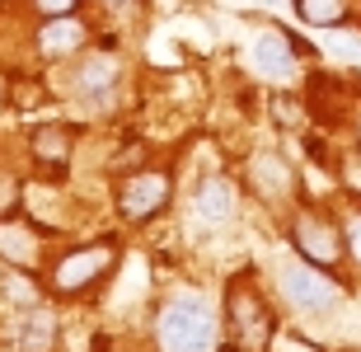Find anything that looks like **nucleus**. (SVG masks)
I'll use <instances>...</instances> for the list:
<instances>
[{"label":"nucleus","mask_w":361,"mask_h":352,"mask_svg":"<svg viewBox=\"0 0 361 352\" xmlns=\"http://www.w3.org/2000/svg\"><path fill=\"white\" fill-rule=\"evenodd\" d=\"M281 296L291 301L295 310L319 315L343 301V286L329 277V268L310 263V258H295V263H281Z\"/></svg>","instance_id":"7ed1b4c3"},{"label":"nucleus","mask_w":361,"mask_h":352,"mask_svg":"<svg viewBox=\"0 0 361 352\" xmlns=\"http://www.w3.org/2000/svg\"><path fill=\"white\" fill-rule=\"evenodd\" d=\"M272 113H277V122H291V127H300V109H295L291 99H272Z\"/></svg>","instance_id":"a211bd4d"},{"label":"nucleus","mask_w":361,"mask_h":352,"mask_svg":"<svg viewBox=\"0 0 361 352\" xmlns=\"http://www.w3.org/2000/svg\"><path fill=\"white\" fill-rule=\"evenodd\" d=\"M38 5V14H47V19H61V14H71L80 0H33Z\"/></svg>","instance_id":"dca6fc26"},{"label":"nucleus","mask_w":361,"mask_h":352,"mask_svg":"<svg viewBox=\"0 0 361 352\" xmlns=\"http://www.w3.org/2000/svg\"><path fill=\"white\" fill-rule=\"evenodd\" d=\"M85 47V24L80 19H71V14H61V19H47V24L38 28V52L42 56H71Z\"/></svg>","instance_id":"1a4fd4ad"},{"label":"nucleus","mask_w":361,"mask_h":352,"mask_svg":"<svg viewBox=\"0 0 361 352\" xmlns=\"http://www.w3.org/2000/svg\"><path fill=\"white\" fill-rule=\"evenodd\" d=\"M113 244H90V249H71L61 263L52 268V286L61 291V296H75V291H85L90 282H99L108 268H113Z\"/></svg>","instance_id":"423d86ee"},{"label":"nucleus","mask_w":361,"mask_h":352,"mask_svg":"<svg viewBox=\"0 0 361 352\" xmlns=\"http://www.w3.org/2000/svg\"><path fill=\"white\" fill-rule=\"evenodd\" d=\"M291 244H295V254H300V258L319 263V268H334L338 258L348 254V240H343V231H338L329 217H319V212H300V217H295Z\"/></svg>","instance_id":"39448f33"},{"label":"nucleus","mask_w":361,"mask_h":352,"mask_svg":"<svg viewBox=\"0 0 361 352\" xmlns=\"http://www.w3.org/2000/svg\"><path fill=\"white\" fill-rule=\"evenodd\" d=\"M295 14L305 24H319V28H338L348 19V0H295Z\"/></svg>","instance_id":"4468645a"},{"label":"nucleus","mask_w":361,"mask_h":352,"mask_svg":"<svg viewBox=\"0 0 361 352\" xmlns=\"http://www.w3.org/2000/svg\"><path fill=\"white\" fill-rule=\"evenodd\" d=\"M343 240H348V254L361 263V217H352L348 226H343Z\"/></svg>","instance_id":"f3484780"},{"label":"nucleus","mask_w":361,"mask_h":352,"mask_svg":"<svg viewBox=\"0 0 361 352\" xmlns=\"http://www.w3.org/2000/svg\"><path fill=\"white\" fill-rule=\"evenodd\" d=\"M226 329L244 352H263L272 343L268 301H263V291L249 282V272H240V277L226 286Z\"/></svg>","instance_id":"f03ea898"},{"label":"nucleus","mask_w":361,"mask_h":352,"mask_svg":"<svg viewBox=\"0 0 361 352\" xmlns=\"http://www.w3.org/2000/svg\"><path fill=\"white\" fill-rule=\"evenodd\" d=\"M235 207H240V193H235L230 178H207L197 188V217L207 221V226H226V221L235 217Z\"/></svg>","instance_id":"6e6552de"},{"label":"nucleus","mask_w":361,"mask_h":352,"mask_svg":"<svg viewBox=\"0 0 361 352\" xmlns=\"http://www.w3.org/2000/svg\"><path fill=\"white\" fill-rule=\"evenodd\" d=\"M33 155L47 160V164H66L71 160V132H66V127H56V122L38 127V132H33Z\"/></svg>","instance_id":"f8f14e48"},{"label":"nucleus","mask_w":361,"mask_h":352,"mask_svg":"<svg viewBox=\"0 0 361 352\" xmlns=\"http://www.w3.org/2000/svg\"><path fill=\"white\" fill-rule=\"evenodd\" d=\"M249 174H254V183L268 193V198H281V193H291V169H286V160H277V155H254Z\"/></svg>","instance_id":"9d476101"},{"label":"nucleus","mask_w":361,"mask_h":352,"mask_svg":"<svg viewBox=\"0 0 361 352\" xmlns=\"http://www.w3.org/2000/svg\"><path fill=\"white\" fill-rule=\"evenodd\" d=\"M254 66L263 71V75H272V80H286L295 71V42L286 38V33H277V28L258 33L254 38Z\"/></svg>","instance_id":"0eeeda50"},{"label":"nucleus","mask_w":361,"mask_h":352,"mask_svg":"<svg viewBox=\"0 0 361 352\" xmlns=\"http://www.w3.org/2000/svg\"><path fill=\"white\" fill-rule=\"evenodd\" d=\"M169 193H174L169 174H160V169H136V174H127L118 183V212L127 221H150L169 207Z\"/></svg>","instance_id":"20e7f679"},{"label":"nucleus","mask_w":361,"mask_h":352,"mask_svg":"<svg viewBox=\"0 0 361 352\" xmlns=\"http://www.w3.org/2000/svg\"><path fill=\"white\" fill-rule=\"evenodd\" d=\"M0 254L28 263V258H33V240H28L24 231H14V226H0Z\"/></svg>","instance_id":"2eb2a0df"},{"label":"nucleus","mask_w":361,"mask_h":352,"mask_svg":"<svg viewBox=\"0 0 361 352\" xmlns=\"http://www.w3.org/2000/svg\"><path fill=\"white\" fill-rule=\"evenodd\" d=\"M56 343V320L47 310H28V324L19 334V348L24 352H47Z\"/></svg>","instance_id":"ddd939ff"},{"label":"nucleus","mask_w":361,"mask_h":352,"mask_svg":"<svg viewBox=\"0 0 361 352\" xmlns=\"http://www.w3.org/2000/svg\"><path fill=\"white\" fill-rule=\"evenodd\" d=\"M75 85H80V95H108L118 85V61L113 56H90L75 75Z\"/></svg>","instance_id":"9b49d317"},{"label":"nucleus","mask_w":361,"mask_h":352,"mask_svg":"<svg viewBox=\"0 0 361 352\" xmlns=\"http://www.w3.org/2000/svg\"><path fill=\"white\" fill-rule=\"evenodd\" d=\"M155 339L160 352H216V315L207 310L202 296H174L160 305L155 320Z\"/></svg>","instance_id":"f257e3e1"}]
</instances>
